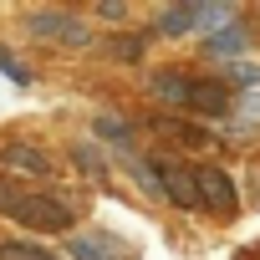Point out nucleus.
<instances>
[{"instance_id": "obj_1", "label": "nucleus", "mask_w": 260, "mask_h": 260, "mask_svg": "<svg viewBox=\"0 0 260 260\" xmlns=\"http://www.w3.org/2000/svg\"><path fill=\"white\" fill-rule=\"evenodd\" d=\"M0 214H11L21 219L26 230H46V235H61L77 224V199L67 194H46V189H21L11 179H0Z\"/></svg>"}, {"instance_id": "obj_2", "label": "nucleus", "mask_w": 260, "mask_h": 260, "mask_svg": "<svg viewBox=\"0 0 260 260\" xmlns=\"http://www.w3.org/2000/svg\"><path fill=\"white\" fill-rule=\"evenodd\" d=\"M26 31L41 36V41H56V46H87V41H92V31H87L82 16H72V11H31V16H26Z\"/></svg>"}, {"instance_id": "obj_3", "label": "nucleus", "mask_w": 260, "mask_h": 260, "mask_svg": "<svg viewBox=\"0 0 260 260\" xmlns=\"http://www.w3.org/2000/svg\"><path fill=\"white\" fill-rule=\"evenodd\" d=\"M194 179H199V204H209V209H219V214H235L240 204V194H235V179L224 174V169H214V164H199L194 169Z\"/></svg>"}, {"instance_id": "obj_4", "label": "nucleus", "mask_w": 260, "mask_h": 260, "mask_svg": "<svg viewBox=\"0 0 260 260\" xmlns=\"http://www.w3.org/2000/svg\"><path fill=\"white\" fill-rule=\"evenodd\" d=\"M194 82H199V77H189V72H174V67H164V72H153V77H148V92H153L158 102H169V107L189 112V107H194Z\"/></svg>"}, {"instance_id": "obj_5", "label": "nucleus", "mask_w": 260, "mask_h": 260, "mask_svg": "<svg viewBox=\"0 0 260 260\" xmlns=\"http://www.w3.org/2000/svg\"><path fill=\"white\" fill-rule=\"evenodd\" d=\"M194 117H230L235 112V97H230V87H224V77H199L194 82V107H189Z\"/></svg>"}, {"instance_id": "obj_6", "label": "nucleus", "mask_w": 260, "mask_h": 260, "mask_svg": "<svg viewBox=\"0 0 260 260\" xmlns=\"http://www.w3.org/2000/svg\"><path fill=\"white\" fill-rule=\"evenodd\" d=\"M67 255L72 260H127V250L117 245V235H92V230H77L67 240Z\"/></svg>"}, {"instance_id": "obj_7", "label": "nucleus", "mask_w": 260, "mask_h": 260, "mask_svg": "<svg viewBox=\"0 0 260 260\" xmlns=\"http://www.w3.org/2000/svg\"><path fill=\"white\" fill-rule=\"evenodd\" d=\"M0 169H6V174H26V179H46L51 158L41 148H31V143H6V148H0Z\"/></svg>"}, {"instance_id": "obj_8", "label": "nucleus", "mask_w": 260, "mask_h": 260, "mask_svg": "<svg viewBox=\"0 0 260 260\" xmlns=\"http://www.w3.org/2000/svg\"><path fill=\"white\" fill-rule=\"evenodd\" d=\"M158 174H164V199H169V204H179V209H199V179H194V169H184V164H164Z\"/></svg>"}, {"instance_id": "obj_9", "label": "nucleus", "mask_w": 260, "mask_h": 260, "mask_svg": "<svg viewBox=\"0 0 260 260\" xmlns=\"http://www.w3.org/2000/svg\"><path fill=\"white\" fill-rule=\"evenodd\" d=\"M153 31L158 36H194L199 31V6H194V0H184V6H164Z\"/></svg>"}, {"instance_id": "obj_10", "label": "nucleus", "mask_w": 260, "mask_h": 260, "mask_svg": "<svg viewBox=\"0 0 260 260\" xmlns=\"http://www.w3.org/2000/svg\"><path fill=\"white\" fill-rule=\"evenodd\" d=\"M127 174H133V184H138L148 199H164V174H158L148 158H127ZM164 204H169V199H164Z\"/></svg>"}, {"instance_id": "obj_11", "label": "nucleus", "mask_w": 260, "mask_h": 260, "mask_svg": "<svg viewBox=\"0 0 260 260\" xmlns=\"http://www.w3.org/2000/svg\"><path fill=\"white\" fill-rule=\"evenodd\" d=\"M204 51H209V56H224V61H230V56H240V51H245V31H240V26H224V31L204 36Z\"/></svg>"}, {"instance_id": "obj_12", "label": "nucleus", "mask_w": 260, "mask_h": 260, "mask_svg": "<svg viewBox=\"0 0 260 260\" xmlns=\"http://www.w3.org/2000/svg\"><path fill=\"white\" fill-rule=\"evenodd\" d=\"M92 133H97L102 143H112V148H127V143H133L127 122H117V117H97V122H92Z\"/></svg>"}, {"instance_id": "obj_13", "label": "nucleus", "mask_w": 260, "mask_h": 260, "mask_svg": "<svg viewBox=\"0 0 260 260\" xmlns=\"http://www.w3.org/2000/svg\"><path fill=\"white\" fill-rule=\"evenodd\" d=\"M0 260H56V255H51V250H41V245L11 240V245H0Z\"/></svg>"}, {"instance_id": "obj_14", "label": "nucleus", "mask_w": 260, "mask_h": 260, "mask_svg": "<svg viewBox=\"0 0 260 260\" xmlns=\"http://www.w3.org/2000/svg\"><path fill=\"white\" fill-rule=\"evenodd\" d=\"M224 82H235V87H250V92H255V87H260V67H245V61H240V67H230V72H224Z\"/></svg>"}, {"instance_id": "obj_15", "label": "nucleus", "mask_w": 260, "mask_h": 260, "mask_svg": "<svg viewBox=\"0 0 260 260\" xmlns=\"http://www.w3.org/2000/svg\"><path fill=\"white\" fill-rule=\"evenodd\" d=\"M0 72H6V82H16V87H26V82H31V72H26L11 51H0Z\"/></svg>"}, {"instance_id": "obj_16", "label": "nucleus", "mask_w": 260, "mask_h": 260, "mask_svg": "<svg viewBox=\"0 0 260 260\" xmlns=\"http://www.w3.org/2000/svg\"><path fill=\"white\" fill-rule=\"evenodd\" d=\"M97 16H102V21H122V16H127V6H97Z\"/></svg>"}, {"instance_id": "obj_17", "label": "nucleus", "mask_w": 260, "mask_h": 260, "mask_svg": "<svg viewBox=\"0 0 260 260\" xmlns=\"http://www.w3.org/2000/svg\"><path fill=\"white\" fill-rule=\"evenodd\" d=\"M240 107H245L250 117H260V87H255V92H245V102H240Z\"/></svg>"}]
</instances>
